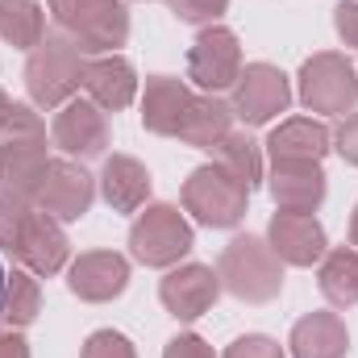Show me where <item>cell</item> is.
I'll list each match as a JSON object with an SVG mask.
<instances>
[{"instance_id": "obj_1", "label": "cell", "mask_w": 358, "mask_h": 358, "mask_svg": "<svg viewBox=\"0 0 358 358\" xmlns=\"http://www.w3.org/2000/svg\"><path fill=\"white\" fill-rule=\"evenodd\" d=\"M88 59L67 34H46L25 63V92L38 108H63L76 92L84 88Z\"/></svg>"}, {"instance_id": "obj_2", "label": "cell", "mask_w": 358, "mask_h": 358, "mask_svg": "<svg viewBox=\"0 0 358 358\" xmlns=\"http://www.w3.org/2000/svg\"><path fill=\"white\" fill-rule=\"evenodd\" d=\"M46 163V125L29 104H13V117L0 134V187L29 200Z\"/></svg>"}, {"instance_id": "obj_3", "label": "cell", "mask_w": 358, "mask_h": 358, "mask_svg": "<svg viewBox=\"0 0 358 358\" xmlns=\"http://www.w3.org/2000/svg\"><path fill=\"white\" fill-rule=\"evenodd\" d=\"M59 34H67L84 55H117L129 38L125 0H50Z\"/></svg>"}, {"instance_id": "obj_4", "label": "cell", "mask_w": 358, "mask_h": 358, "mask_svg": "<svg viewBox=\"0 0 358 358\" xmlns=\"http://www.w3.org/2000/svg\"><path fill=\"white\" fill-rule=\"evenodd\" d=\"M217 275H221V287H229L246 304H267L283 292V263L255 234H242L221 250Z\"/></svg>"}, {"instance_id": "obj_5", "label": "cell", "mask_w": 358, "mask_h": 358, "mask_svg": "<svg viewBox=\"0 0 358 358\" xmlns=\"http://www.w3.org/2000/svg\"><path fill=\"white\" fill-rule=\"evenodd\" d=\"M246 204H250V187L238 183L217 163H204L183 179V208L208 229H234L246 217Z\"/></svg>"}, {"instance_id": "obj_6", "label": "cell", "mask_w": 358, "mask_h": 358, "mask_svg": "<svg viewBox=\"0 0 358 358\" xmlns=\"http://www.w3.org/2000/svg\"><path fill=\"white\" fill-rule=\"evenodd\" d=\"M192 246H196V234L176 204H150L146 213H138L129 229V255L142 267H176Z\"/></svg>"}, {"instance_id": "obj_7", "label": "cell", "mask_w": 358, "mask_h": 358, "mask_svg": "<svg viewBox=\"0 0 358 358\" xmlns=\"http://www.w3.org/2000/svg\"><path fill=\"white\" fill-rule=\"evenodd\" d=\"M296 80H300V104L308 113L338 117L358 104V67L338 50H321V55L304 59Z\"/></svg>"}, {"instance_id": "obj_8", "label": "cell", "mask_w": 358, "mask_h": 358, "mask_svg": "<svg viewBox=\"0 0 358 358\" xmlns=\"http://www.w3.org/2000/svg\"><path fill=\"white\" fill-rule=\"evenodd\" d=\"M242 76V46L238 34L225 25H208L200 29V38L187 50V80L200 92L217 96L221 88H234Z\"/></svg>"}, {"instance_id": "obj_9", "label": "cell", "mask_w": 358, "mask_h": 358, "mask_svg": "<svg viewBox=\"0 0 358 358\" xmlns=\"http://www.w3.org/2000/svg\"><path fill=\"white\" fill-rule=\"evenodd\" d=\"M29 200L55 221H80L96 200V179L71 159H50Z\"/></svg>"}, {"instance_id": "obj_10", "label": "cell", "mask_w": 358, "mask_h": 358, "mask_svg": "<svg viewBox=\"0 0 358 358\" xmlns=\"http://www.w3.org/2000/svg\"><path fill=\"white\" fill-rule=\"evenodd\" d=\"M292 104V88H287V76L271 63H250L238 84H234V117H242L246 125H267L271 117L287 113Z\"/></svg>"}, {"instance_id": "obj_11", "label": "cell", "mask_w": 358, "mask_h": 358, "mask_svg": "<svg viewBox=\"0 0 358 358\" xmlns=\"http://www.w3.org/2000/svg\"><path fill=\"white\" fill-rule=\"evenodd\" d=\"M221 296V275L204 263H183L167 271V279L159 283V300L176 321H196L204 317Z\"/></svg>"}, {"instance_id": "obj_12", "label": "cell", "mask_w": 358, "mask_h": 358, "mask_svg": "<svg viewBox=\"0 0 358 358\" xmlns=\"http://www.w3.org/2000/svg\"><path fill=\"white\" fill-rule=\"evenodd\" d=\"M267 246L275 250L279 263L287 267H313L325 259L329 242H325V229L313 213H287L279 208L271 217V229H267Z\"/></svg>"}, {"instance_id": "obj_13", "label": "cell", "mask_w": 358, "mask_h": 358, "mask_svg": "<svg viewBox=\"0 0 358 358\" xmlns=\"http://www.w3.org/2000/svg\"><path fill=\"white\" fill-rule=\"evenodd\" d=\"M67 255H71V242H67L63 225L55 217H46L42 208H34L29 221H25V229H21V238H17L13 259L29 275L50 279V275H59V271L67 267Z\"/></svg>"}, {"instance_id": "obj_14", "label": "cell", "mask_w": 358, "mask_h": 358, "mask_svg": "<svg viewBox=\"0 0 358 358\" xmlns=\"http://www.w3.org/2000/svg\"><path fill=\"white\" fill-rule=\"evenodd\" d=\"M67 287H71V296H80L88 304H108L129 287V263L117 250H88L71 263Z\"/></svg>"}, {"instance_id": "obj_15", "label": "cell", "mask_w": 358, "mask_h": 358, "mask_svg": "<svg viewBox=\"0 0 358 358\" xmlns=\"http://www.w3.org/2000/svg\"><path fill=\"white\" fill-rule=\"evenodd\" d=\"M55 146L71 159H96L104 155L108 146V125H104V113L92 104V100H67L55 117Z\"/></svg>"}, {"instance_id": "obj_16", "label": "cell", "mask_w": 358, "mask_h": 358, "mask_svg": "<svg viewBox=\"0 0 358 358\" xmlns=\"http://www.w3.org/2000/svg\"><path fill=\"white\" fill-rule=\"evenodd\" d=\"M192 100L196 92L187 88L176 76H150L146 92H142V125L146 134H159V138H179L187 113H192Z\"/></svg>"}, {"instance_id": "obj_17", "label": "cell", "mask_w": 358, "mask_h": 358, "mask_svg": "<svg viewBox=\"0 0 358 358\" xmlns=\"http://www.w3.org/2000/svg\"><path fill=\"white\" fill-rule=\"evenodd\" d=\"M271 200L287 213H317L325 200L321 163H271Z\"/></svg>"}, {"instance_id": "obj_18", "label": "cell", "mask_w": 358, "mask_h": 358, "mask_svg": "<svg viewBox=\"0 0 358 358\" xmlns=\"http://www.w3.org/2000/svg\"><path fill=\"white\" fill-rule=\"evenodd\" d=\"M84 92L96 108H108V113H121L134 104L138 96V76H134V63L121 59V55H100L92 59L88 71H84Z\"/></svg>"}, {"instance_id": "obj_19", "label": "cell", "mask_w": 358, "mask_h": 358, "mask_svg": "<svg viewBox=\"0 0 358 358\" xmlns=\"http://www.w3.org/2000/svg\"><path fill=\"white\" fill-rule=\"evenodd\" d=\"M329 142H334L329 125H321L313 117H292L279 129H271L267 150L271 163H321L329 155Z\"/></svg>"}, {"instance_id": "obj_20", "label": "cell", "mask_w": 358, "mask_h": 358, "mask_svg": "<svg viewBox=\"0 0 358 358\" xmlns=\"http://www.w3.org/2000/svg\"><path fill=\"white\" fill-rule=\"evenodd\" d=\"M292 358H346L350 334L338 313H308L292 325Z\"/></svg>"}, {"instance_id": "obj_21", "label": "cell", "mask_w": 358, "mask_h": 358, "mask_svg": "<svg viewBox=\"0 0 358 358\" xmlns=\"http://www.w3.org/2000/svg\"><path fill=\"white\" fill-rule=\"evenodd\" d=\"M100 192L113 213H138L150 200V171L129 155H113V159H104Z\"/></svg>"}, {"instance_id": "obj_22", "label": "cell", "mask_w": 358, "mask_h": 358, "mask_svg": "<svg viewBox=\"0 0 358 358\" xmlns=\"http://www.w3.org/2000/svg\"><path fill=\"white\" fill-rule=\"evenodd\" d=\"M229 134H234V108L204 92V96L192 100V113H187V121L179 129V142H187L196 150H217Z\"/></svg>"}, {"instance_id": "obj_23", "label": "cell", "mask_w": 358, "mask_h": 358, "mask_svg": "<svg viewBox=\"0 0 358 358\" xmlns=\"http://www.w3.org/2000/svg\"><path fill=\"white\" fill-rule=\"evenodd\" d=\"M321 292L334 308H355L358 304V250L350 246H338V250H325L321 259Z\"/></svg>"}, {"instance_id": "obj_24", "label": "cell", "mask_w": 358, "mask_h": 358, "mask_svg": "<svg viewBox=\"0 0 358 358\" xmlns=\"http://www.w3.org/2000/svg\"><path fill=\"white\" fill-rule=\"evenodd\" d=\"M0 38L17 50H34L46 38V13L38 0H0Z\"/></svg>"}, {"instance_id": "obj_25", "label": "cell", "mask_w": 358, "mask_h": 358, "mask_svg": "<svg viewBox=\"0 0 358 358\" xmlns=\"http://www.w3.org/2000/svg\"><path fill=\"white\" fill-rule=\"evenodd\" d=\"M38 313H42L38 279H34L25 267L13 271V275H4V300H0V317H4V325H8V329H25V325L38 321Z\"/></svg>"}, {"instance_id": "obj_26", "label": "cell", "mask_w": 358, "mask_h": 358, "mask_svg": "<svg viewBox=\"0 0 358 358\" xmlns=\"http://www.w3.org/2000/svg\"><path fill=\"white\" fill-rule=\"evenodd\" d=\"M217 167H225L229 176L238 179V183H246V187H255L259 179H263V159H259V146L246 138V134H229L217 150Z\"/></svg>"}, {"instance_id": "obj_27", "label": "cell", "mask_w": 358, "mask_h": 358, "mask_svg": "<svg viewBox=\"0 0 358 358\" xmlns=\"http://www.w3.org/2000/svg\"><path fill=\"white\" fill-rule=\"evenodd\" d=\"M29 213H34V200H25V196H17V192H4V187H0V246H4L8 255L17 250V238H21V229H25Z\"/></svg>"}, {"instance_id": "obj_28", "label": "cell", "mask_w": 358, "mask_h": 358, "mask_svg": "<svg viewBox=\"0 0 358 358\" xmlns=\"http://www.w3.org/2000/svg\"><path fill=\"white\" fill-rule=\"evenodd\" d=\"M80 358H138V350H134V342H129L125 334H117V329H96L88 342H84Z\"/></svg>"}, {"instance_id": "obj_29", "label": "cell", "mask_w": 358, "mask_h": 358, "mask_svg": "<svg viewBox=\"0 0 358 358\" xmlns=\"http://www.w3.org/2000/svg\"><path fill=\"white\" fill-rule=\"evenodd\" d=\"M167 8L187 25H213L229 8V0H167Z\"/></svg>"}, {"instance_id": "obj_30", "label": "cell", "mask_w": 358, "mask_h": 358, "mask_svg": "<svg viewBox=\"0 0 358 358\" xmlns=\"http://www.w3.org/2000/svg\"><path fill=\"white\" fill-rule=\"evenodd\" d=\"M225 358H287L283 355V346L275 342V338H263V334H246V338H238Z\"/></svg>"}, {"instance_id": "obj_31", "label": "cell", "mask_w": 358, "mask_h": 358, "mask_svg": "<svg viewBox=\"0 0 358 358\" xmlns=\"http://www.w3.org/2000/svg\"><path fill=\"white\" fill-rule=\"evenodd\" d=\"M163 358H217V355H213V346H208L204 338H196V334H179V338L167 342Z\"/></svg>"}, {"instance_id": "obj_32", "label": "cell", "mask_w": 358, "mask_h": 358, "mask_svg": "<svg viewBox=\"0 0 358 358\" xmlns=\"http://www.w3.org/2000/svg\"><path fill=\"white\" fill-rule=\"evenodd\" d=\"M334 29L346 46H358V0H342L334 8Z\"/></svg>"}, {"instance_id": "obj_33", "label": "cell", "mask_w": 358, "mask_h": 358, "mask_svg": "<svg viewBox=\"0 0 358 358\" xmlns=\"http://www.w3.org/2000/svg\"><path fill=\"white\" fill-rule=\"evenodd\" d=\"M334 142H338L334 150H338L350 167H358V113L342 121V129H338V138H334Z\"/></svg>"}, {"instance_id": "obj_34", "label": "cell", "mask_w": 358, "mask_h": 358, "mask_svg": "<svg viewBox=\"0 0 358 358\" xmlns=\"http://www.w3.org/2000/svg\"><path fill=\"white\" fill-rule=\"evenodd\" d=\"M0 358H29V346H25V338L17 329L0 334Z\"/></svg>"}, {"instance_id": "obj_35", "label": "cell", "mask_w": 358, "mask_h": 358, "mask_svg": "<svg viewBox=\"0 0 358 358\" xmlns=\"http://www.w3.org/2000/svg\"><path fill=\"white\" fill-rule=\"evenodd\" d=\"M8 117H13V100L4 96V88H0V134H4V125H8Z\"/></svg>"}, {"instance_id": "obj_36", "label": "cell", "mask_w": 358, "mask_h": 358, "mask_svg": "<svg viewBox=\"0 0 358 358\" xmlns=\"http://www.w3.org/2000/svg\"><path fill=\"white\" fill-rule=\"evenodd\" d=\"M350 242L358 246V204H355V213H350Z\"/></svg>"}, {"instance_id": "obj_37", "label": "cell", "mask_w": 358, "mask_h": 358, "mask_svg": "<svg viewBox=\"0 0 358 358\" xmlns=\"http://www.w3.org/2000/svg\"><path fill=\"white\" fill-rule=\"evenodd\" d=\"M0 300H4V267H0Z\"/></svg>"}]
</instances>
